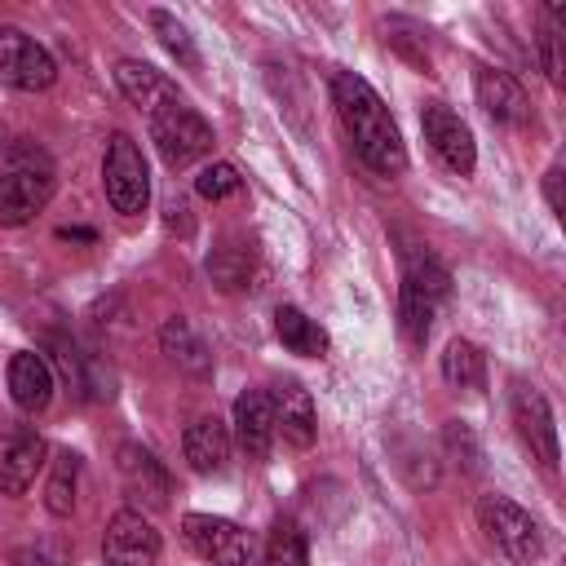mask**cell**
Wrapping results in <instances>:
<instances>
[{
  "mask_svg": "<svg viewBox=\"0 0 566 566\" xmlns=\"http://www.w3.org/2000/svg\"><path fill=\"white\" fill-rule=\"evenodd\" d=\"M332 106H336L340 124L349 128L358 159H363L376 177H398V172L407 168L402 133H398L389 106L380 102V93H376L363 75L336 71V75H332Z\"/></svg>",
  "mask_w": 566,
  "mask_h": 566,
  "instance_id": "6da1fadb",
  "label": "cell"
},
{
  "mask_svg": "<svg viewBox=\"0 0 566 566\" xmlns=\"http://www.w3.org/2000/svg\"><path fill=\"white\" fill-rule=\"evenodd\" d=\"M53 199V164L40 146L18 142L0 177V226H27Z\"/></svg>",
  "mask_w": 566,
  "mask_h": 566,
  "instance_id": "7a4b0ae2",
  "label": "cell"
},
{
  "mask_svg": "<svg viewBox=\"0 0 566 566\" xmlns=\"http://www.w3.org/2000/svg\"><path fill=\"white\" fill-rule=\"evenodd\" d=\"M451 296V274L438 256L429 252H416L407 256V270H402V292H398V327L411 345H424L429 327H433V314L438 305Z\"/></svg>",
  "mask_w": 566,
  "mask_h": 566,
  "instance_id": "3957f363",
  "label": "cell"
},
{
  "mask_svg": "<svg viewBox=\"0 0 566 566\" xmlns=\"http://www.w3.org/2000/svg\"><path fill=\"white\" fill-rule=\"evenodd\" d=\"M478 526L486 531V539L509 557V562H517V566H531L539 553H544V539H539V526H535V517L522 509V504H513L509 495H482L478 500Z\"/></svg>",
  "mask_w": 566,
  "mask_h": 566,
  "instance_id": "277c9868",
  "label": "cell"
},
{
  "mask_svg": "<svg viewBox=\"0 0 566 566\" xmlns=\"http://www.w3.org/2000/svg\"><path fill=\"white\" fill-rule=\"evenodd\" d=\"M150 137H155V146H159V159H164L172 172L212 150V128H208V119H203L199 111H190L181 97H172L168 106H159V111L150 115Z\"/></svg>",
  "mask_w": 566,
  "mask_h": 566,
  "instance_id": "5b68a950",
  "label": "cell"
},
{
  "mask_svg": "<svg viewBox=\"0 0 566 566\" xmlns=\"http://www.w3.org/2000/svg\"><path fill=\"white\" fill-rule=\"evenodd\" d=\"M102 186H106V199H111L115 212H124V217L146 212V203H150V172H146V159H142V150H137V142L128 133H115L106 142Z\"/></svg>",
  "mask_w": 566,
  "mask_h": 566,
  "instance_id": "8992f818",
  "label": "cell"
},
{
  "mask_svg": "<svg viewBox=\"0 0 566 566\" xmlns=\"http://www.w3.org/2000/svg\"><path fill=\"white\" fill-rule=\"evenodd\" d=\"M181 535L186 544L212 562V566H248L252 557V539L243 526H234L230 517H212V513H186L181 517Z\"/></svg>",
  "mask_w": 566,
  "mask_h": 566,
  "instance_id": "52a82bcc",
  "label": "cell"
},
{
  "mask_svg": "<svg viewBox=\"0 0 566 566\" xmlns=\"http://www.w3.org/2000/svg\"><path fill=\"white\" fill-rule=\"evenodd\" d=\"M0 80L9 88H22V93H40L57 80V62L49 57L44 44H35L27 31L18 27H4L0 31Z\"/></svg>",
  "mask_w": 566,
  "mask_h": 566,
  "instance_id": "ba28073f",
  "label": "cell"
},
{
  "mask_svg": "<svg viewBox=\"0 0 566 566\" xmlns=\"http://www.w3.org/2000/svg\"><path fill=\"white\" fill-rule=\"evenodd\" d=\"M420 128H424V142L433 146V155H438L451 172L469 177V172L478 168L473 133H469V124H464L447 102H429V106L420 111Z\"/></svg>",
  "mask_w": 566,
  "mask_h": 566,
  "instance_id": "9c48e42d",
  "label": "cell"
},
{
  "mask_svg": "<svg viewBox=\"0 0 566 566\" xmlns=\"http://www.w3.org/2000/svg\"><path fill=\"white\" fill-rule=\"evenodd\" d=\"M102 557H106V566H155V557H159V531L137 509H124V513H115L106 522Z\"/></svg>",
  "mask_w": 566,
  "mask_h": 566,
  "instance_id": "30bf717a",
  "label": "cell"
},
{
  "mask_svg": "<svg viewBox=\"0 0 566 566\" xmlns=\"http://www.w3.org/2000/svg\"><path fill=\"white\" fill-rule=\"evenodd\" d=\"M513 424H517L522 442L531 447V455H539V464L557 469V424H553L548 398L539 389H531V385L513 389Z\"/></svg>",
  "mask_w": 566,
  "mask_h": 566,
  "instance_id": "8fae6325",
  "label": "cell"
},
{
  "mask_svg": "<svg viewBox=\"0 0 566 566\" xmlns=\"http://www.w3.org/2000/svg\"><path fill=\"white\" fill-rule=\"evenodd\" d=\"M115 460H119L124 491H128L133 500H142L146 509H164V504H168V495H172V478H168V469H164L146 447L124 442V447L115 451Z\"/></svg>",
  "mask_w": 566,
  "mask_h": 566,
  "instance_id": "7c38bea8",
  "label": "cell"
},
{
  "mask_svg": "<svg viewBox=\"0 0 566 566\" xmlns=\"http://www.w3.org/2000/svg\"><path fill=\"white\" fill-rule=\"evenodd\" d=\"M473 88H478V106H482L495 124H526V119H531V102H526L522 84H517L509 71H500V66H478Z\"/></svg>",
  "mask_w": 566,
  "mask_h": 566,
  "instance_id": "4fadbf2b",
  "label": "cell"
},
{
  "mask_svg": "<svg viewBox=\"0 0 566 566\" xmlns=\"http://www.w3.org/2000/svg\"><path fill=\"white\" fill-rule=\"evenodd\" d=\"M234 433H239V447L252 455V460H265L270 447H274V402L265 389H243L234 398Z\"/></svg>",
  "mask_w": 566,
  "mask_h": 566,
  "instance_id": "5bb4252c",
  "label": "cell"
},
{
  "mask_svg": "<svg viewBox=\"0 0 566 566\" xmlns=\"http://www.w3.org/2000/svg\"><path fill=\"white\" fill-rule=\"evenodd\" d=\"M44 438L35 433V429H18L4 447H0V491L4 495H22L31 482H35V473H40V464H44Z\"/></svg>",
  "mask_w": 566,
  "mask_h": 566,
  "instance_id": "9a60e30c",
  "label": "cell"
},
{
  "mask_svg": "<svg viewBox=\"0 0 566 566\" xmlns=\"http://www.w3.org/2000/svg\"><path fill=\"white\" fill-rule=\"evenodd\" d=\"M115 84H119V93H124L137 111H146V115H155L159 106H168V102L177 97L172 80H168L164 71L137 62V57H119V62H115Z\"/></svg>",
  "mask_w": 566,
  "mask_h": 566,
  "instance_id": "2e32d148",
  "label": "cell"
},
{
  "mask_svg": "<svg viewBox=\"0 0 566 566\" xmlns=\"http://www.w3.org/2000/svg\"><path fill=\"white\" fill-rule=\"evenodd\" d=\"M270 402H274V429H283V438H287L292 447H310L314 433H318V416H314L310 389L296 385V380H283Z\"/></svg>",
  "mask_w": 566,
  "mask_h": 566,
  "instance_id": "e0dca14e",
  "label": "cell"
},
{
  "mask_svg": "<svg viewBox=\"0 0 566 566\" xmlns=\"http://www.w3.org/2000/svg\"><path fill=\"white\" fill-rule=\"evenodd\" d=\"M9 394H13V402L22 411H44L49 398H53V371H49V363L40 354H31V349L13 354L9 358Z\"/></svg>",
  "mask_w": 566,
  "mask_h": 566,
  "instance_id": "ac0fdd59",
  "label": "cell"
},
{
  "mask_svg": "<svg viewBox=\"0 0 566 566\" xmlns=\"http://www.w3.org/2000/svg\"><path fill=\"white\" fill-rule=\"evenodd\" d=\"M181 451H186V460H190L195 473H221L226 460H230V433H226V424L217 416H199L186 429Z\"/></svg>",
  "mask_w": 566,
  "mask_h": 566,
  "instance_id": "d6986e66",
  "label": "cell"
},
{
  "mask_svg": "<svg viewBox=\"0 0 566 566\" xmlns=\"http://www.w3.org/2000/svg\"><path fill=\"white\" fill-rule=\"evenodd\" d=\"M159 345H164V354H168L181 371H190V376H212V354H208L203 336L190 327V318L172 314V318L164 323V332H159Z\"/></svg>",
  "mask_w": 566,
  "mask_h": 566,
  "instance_id": "ffe728a7",
  "label": "cell"
},
{
  "mask_svg": "<svg viewBox=\"0 0 566 566\" xmlns=\"http://www.w3.org/2000/svg\"><path fill=\"white\" fill-rule=\"evenodd\" d=\"M274 332H279L287 354H301V358H323L327 354V332L310 314H301L296 305H279L274 310Z\"/></svg>",
  "mask_w": 566,
  "mask_h": 566,
  "instance_id": "44dd1931",
  "label": "cell"
},
{
  "mask_svg": "<svg viewBox=\"0 0 566 566\" xmlns=\"http://www.w3.org/2000/svg\"><path fill=\"white\" fill-rule=\"evenodd\" d=\"M442 380L451 389H482L486 385V358H482V349L473 340H464V336L447 340V349H442Z\"/></svg>",
  "mask_w": 566,
  "mask_h": 566,
  "instance_id": "7402d4cb",
  "label": "cell"
},
{
  "mask_svg": "<svg viewBox=\"0 0 566 566\" xmlns=\"http://www.w3.org/2000/svg\"><path fill=\"white\" fill-rule=\"evenodd\" d=\"M208 279H212L221 292H243V287H252V248H248V243H221V248L208 256Z\"/></svg>",
  "mask_w": 566,
  "mask_h": 566,
  "instance_id": "603a6c76",
  "label": "cell"
},
{
  "mask_svg": "<svg viewBox=\"0 0 566 566\" xmlns=\"http://www.w3.org/2000/svg\"><path fill=\"white\" fill-rule=\"evenodd\" d=\"M75 491H80V455L75 451H57L49 486H44V509L53 517H71L75 513Z\"/></svg>",
  "mask_w": 566,
  "mask_h": 566,
  "instance_id": "cb8c5ba5",
  "label": "cell"
},
{
  "mask_svg": "<svg viewBox=\"0 0 566 566\" xmlns=\"http://www.w3.org/2000/svg\"><path fill=\"white\" fill-rule=\"evenodd\" d=\"M261 566H310V548H305V535L296 522L279 517L265 535V553H261Z\"/></svg>",
  "mask_w": 566,
  "mask_h": 566,
  "instance_id": "d4e9b609",
  "label": "cell"
},
{
  "mask_svg": "<svg viewBox=\"0 0 566 566\" xmlns=\"http://www.w3.org/2000/svg\"><path fill=\"white\" fill-rule=\"evenodd\" d=\"M150 27L159 31V40H164V49L177 57V62H186V66H199V53H195V44H190V35H186V27L172 18V13H164V9H150Z\"/></svg>",
  "mask_w": 566,
  "mask_h": 566,
  "instance_id": "484cf974",
  "label": "cell"
},
{
  "mask_svg": "<svg viewBox=\"0 0 566 566\" xmlns=\"http://www.w3.org/2000/svg\"><path fill=\"white\" fill-rule=\"evenodd\" d=\"M195 190H199L203 199H212V203H217V199L239 195V190H243V177H239V168H234V164H226V159H221V164H208V168L195 177Z\"/></svg>",
  "mask_w": 566,
  "mask_h": 566,
  "instance_id": "4316f807",
  "label": "cell"
},
{
  "mask_svg": "<svg viewBox=\"0 0 566 566\" xmlns=\"http://www.w3.org/2000/svg\"><path fill=\"white\" fill-rule=\"evenodd\" d=\"M385 44H394L411 66L429 71V49H424V35H420L416 27H407V22H389V27H385Z\"/></svg>",
  "mask_w": 566,
  "mask_h": 566,
  "instance_id": "83f0119b",
  "label": "cell"
},
{
  "mask_svg": "<svg viewBox=\"0 0 566 566\" xmlns=\"http://www.w3.org/2000/svg\"><path fill=\"white\" fill-rule=\"evenodd\" d=\"M18 566H66V557L57 553V548H49V544H35V548H22L18 557H13Z\"/></svg>",
  "mask_w": 566,
  "mask_h": 566,
  "instance_id": "f1b7e54d",
  "label": "cell"
},
{
  "mask_svg": "<svg viewBox=\"0 0 566 566\" xmlns=\"http://www.w3.org/2000/svg\"><path fill=\"white\" fill-rule=\"evenodd\" d=\"M544 195H548V208L562 217V212H566V199H562V168H557V164L544 172Z\"/></svg>",
  "mask_w": 566,
  "mask_h": 566,
  "instance_id": "f546056e",
  "label": "cell"
},
{
  "mask_svg": "<svg viewBox=\"0 0 566 566\" xmlns=\"http://www.w3.org/2000/svg\"><path fill=\"white\" fill-rule=\"evenodd\" d=\"M57 239H66V243H71V239H75V243H93L97 234H93V230H71V226H62V230H57Z\"/></svg>",
  "mask_w": 566,
  "mask_h": 566,
  "instance_id": "4dcf8cb0",
  "label": "cell"
},
{
  "mask_svg": "<svg viewBox=\"0 0 566 566\" xmlns=\"http://www.w3.org/2000/svg\"><path fill=\"white\" fill-rule=\"evenodd\" d=\"M0 155H4V128H0Z\"/></svg>",
  "mask_w": 566,
  "mask_h": 566,
  "instance_id": "1f68e13d",
  "label": "cell"
}]
</instances>
